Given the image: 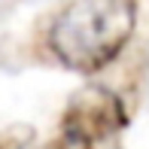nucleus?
I'll return each mask as SVG.
<instances>
[{
	"instance_id": "obj_1",
	"label": "nucleus",
	"mask_w": 149,
	"mask_h": 149,
	"mask_svg": "<svg viewBox=\"0 0 149 149\" xmlns=\"http://www.w3.org/2000/svg\"><path fill=\"white\" fill-rule=\"evenodd\" d=\"M134 28V0H73L49 28V52L61 67L91 76L122 55Z\"/></svg>"
},
{
	"instance_id": "obj_2",
	"label": "nucleus",
	"mask_w": 149,
	"mask_h": 149,
	"mask_svg": "<svg viewBox=\"0 0 149 149\" xmlns=\"http://www.w3.org/2000/svg\"><path fill=\"white\" fill-rule=\"evenodd\" d=\"M125 125V107L113 91L88 85L67 104L64 137L73 146H94Z\"/></svg>"
},
{
	"instance_id": "obj_3",
	"label": "nucleus",
	"mask_w": 149,
	"mask_h": 149,
	"mask_svg": "<svg viewBox=\"0 0 149 149\" xmlns=\"http://www.w3.org/2000/svg\"><path fill=\"white\" fill-rule=\"evenodd\" d=\"M33 140V131L28 125H15L9 131L0 134V149H28V143Z\"/></svg>"
}]
</instances>
